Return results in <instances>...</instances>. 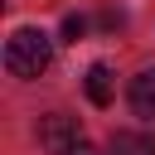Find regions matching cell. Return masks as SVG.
I'll return each mask as SVG.
<instances>
[{
    "mask_svg": "<svg viewBox=\"0 0 155 155\" xmlns=\"http://www.w3.org/2000/svg\"><path fill=\"white\" fill-rule=\"evenodd\" d=\"M87 102L92 107H107L111 102V68L107 63H92L87 68Z\"/></svg>",
    "mask_w": 155,
    "mask_h": 155,
    "instance_id": "obj_4",
    "label": "cell"
},
{
    "mask_svg": "<svg viewBox=\"0 0 155 155\" xmlns=\"http://www.w3.org/2000/svg\"><path fill=\"white\" fill-rule=\"evenodd\" d=\"M53 63V44H48V34L44 29H15L10 39H5V68H10V78H39L44 68Z\"/></svg>",
    "mask_w": 155,
    "mask_h": 155,
    "instance_id": "obj_1",
    "label": "cell"
},
{
    "mask_svg": "<svg viewBox=\"0 0 155 155\" xmlns=\"http://www.w3.org/2000/svg\"><path fill=\"white\" fill-rule=\"evenodd\" d=\"M39 140H44L53 155H63V150H73V145L82 140V131H78V121H73V116L48 111V116H39Z\"/></svg>",
    "mask_w": 155,
    "mask_h": 155,
    "instance_id": "obj_2",
    "label": "cell"
},
{
    "mask_svg": "<svg viewBox=\"0 0 155 155\" xmlns=\"http://www.w3.org/2000/svg\"><path fill=\"white\" fill-rule=\"evenodd\" d=\"M131 111L145 116V121H155V68H145V73L131 78Z\"/></svg>",
    "mask_w": 155,
    "mask_h": 155,
    "instance_id": "obj_3",
    "label": "cell"
},
{
    "mask_svg": "<svg viewBox=\"0 0 155 155\" xmlns=\"http://www.w3.org/2000/svg\"><path fill=\"white\" fill-rule=\"evenodd\" d=\"M111 155H155V136H131V131H116V136H111Z\"/></svg>",
    "mask_w": 155,
    "mask_h": 155,
    "instance_id": "obj_5",
    "label": "cell"
},
{
    "mask_svg": "<svg viewBox=\"0 0 155 155\" xmlns=\"http://www.w3.org/2000/svg\"><path fill=\"white\" fill-rule=\"evenodd\" d=\"M82 34H87V19H82V15H68V19H63V39H68V44H78Z\"/></svg>",
    "mask_w": 155,
    "mask_h": 155,
    "instance_id": "obj_6",
    "label": "cell"
},
{
    "mask_svg": "<svg viewBox=\"0 0 155 155\" xmlns=\"http://www.w3.org/2000/svg\"><path fill=\"white\" fill-rule=\"evenodd\" d=\"M63 155H97V150H92L87 140H78V145H73V150H63Z\"/></svg>",
    "mask_w": 155,
    "mask_h": 155,
    "instance_id": "obj_7",
    "label": "cell"
}]
</instances>
